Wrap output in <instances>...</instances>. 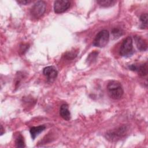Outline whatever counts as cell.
<instances>
[{"label": "cell", "mask_w": 148, "mask_h": 148, "mask_svg": "<svg viewBox=\"0 0 148 148\" xmlns=\"http://www.w3.org/2000/svg\"><path fill=\"white\" fill-rule=\"evenodd\" d=\"M107 90L110 98L114 99H120L124 94L121 83L116 80H112L108 84Z\"/></svg>", "instance_id": "cell-1"}, {"label": "cell", "mask_w": 148, "mask_h": 148, "mask_svg": "<svg viewBox=\"0 0 148 148\" xmlns=\"http://www.w3.org/2000/svg\"><path fill=\"white\" fill-rule=\"evenodd\" d=\"M119 53L123 57H130L134 54L133 40L131 36L127 37L123 40L121 45Z\"/></svg>", "instance_id": "cell-2"}, {"label": "cell", "mask_w": 148, "mask_h": 148, "mask_svg": "<svg viewBox=\"0 0 148 148\" xmlns=\"http://www.w3.org/2000/svg\"><path fill=\"white\" fill-rule=\"evenodd\" d=\"M109 40V32L106 29L99 31L95 37L92 45L98 47H105Z\"/></svg>", "instance_id": "cell-3"}, {"label": "cell", "mask_w": 148, "mask_h": 148, "mask_svg": "<svg viewBox=\"0 0 148 148\" xmlns=\"http://www.w3.org/2000/svg\"><path fill=\"white\" fill-rule=\"evenodd\" d=\"M46 9V4L43 1H37L31 8L30 13L34 18H39L45 13Z\"/></svg>", "instance_id": "cell-4"}, {"label": "cell", "mask_w": 148, "mask_h": 148, "mask_svg": "<svg viewBox=\"0 0 148 148\" xmlns=\"http://www.w3.org/2000/svg\"><path fill=\"white\" fill-rule=\"evenodd\" d=\"M71 5V2L67 0H57L54 3V10L56 13H62L67 10Z\"/></svg>", "instance_id": "cell-5"}, {"label": "cell", "mask_w": 148, "mask_h": 148, "mask_svg": "<svg viewBox=\"0 0 148 148\" xmlns=\"http://www.w3.org/2000/svg\"><path fill=\"white\" fill-rule=\"evenodd\" d=\"M43 73L46 76L47 81L49 82H53L57 76L58 72L53 66L45 67L43 70Z\"/></svg>", "instance_id": "cell-6"}, {"label": "cell", "mask_w": 148, "mask_h": 148, "mask_svg": "<svg viewBox=\"0 0 148 148\" xmlns=\"http://www.w3.org/2000/svg\"><path fill=\"white\" fill-rule=\"evenodd\" d=\"M129 69L131 71L137 72L140 76H145L147 74V63L142 64H132L129 66Z\"/></svg>", "instance_id": "cell-7"}, {"label": "cell", "mask_w": 148, "mask_h": 148, "mask_svg": "<svg viewBox=\"0 0 148 148\" xmlns=\"http://www.w3.org/2000/svg\"><path fill=\"white\" fill-rule=\"evenodd\" d=\"M126 128L125 127H119L118 129L116 130V131H112L110 133L108 134V136H109V139H110V140H116L121 136H123L124 134H125Z\"/></svg>", "instance_id": "cell-8"}, {"label": "cell", "mask_w": 148, "mask_h": 148, "mask_svg": "<svg viewBox=\"0 0 148 148\" xmlns=\"http://www.w3.org/2000/svg\"><path fill=\"white\" fill-rule=\"evenodd\" d=\"M134 40L136 44V46L138 50L141 51H144L147 50V43L145 39H143L142 37L139 36H134Z\"/></svg>", "instance_id": "cell-9"}, {"label": "cell", "mask_w": 148, "mask_h": 148, "mask_svg": "<svg viewBox=\"0 0 148 148\" xmlns=\"http://www.w3.org/2000/svg\"><path fill=\"white\" fill-rule=\"evenodd\" d=\"M60 114L61 117L66 120L68 121L71 119V113L68 109V105L66 103H64L61 105L60 109Z\"/></svg>", "instance_id": "cell-10"}, {"label": "cell", "mask_w": 148, "mask_h": 148, "mask_svg": "<svg viewBox=\"0 0 148 148\" xmlns=\"http://www.w3.org/2000/svg\"><path fill=\"white\" fill-rule=\"evenodd\" d=\"M46 128L45 125H39L37 127H32L30 128L29 132L31 134V138L33 140L35 139V138L42 131H43Z\"/></svg>", "instance_id": "cell-11"}, {"label": "cell", "mask_w": 148, "mask_h": 148, "mask_svg": "<svg viewBox=\"0 0 148 148\" xmlns=\"http://www.w3.org/2000/svg\"><path fill=\"white\" fill-rule=\"evenodd\" d=\"M97 3L102 7H110L113 6L116 1L114 0H99L97 1Z\"/></svg>", "instance_id": "cell-12"}, {"label": "cell", "mask_w": 148, "mask_h": 148, "mask_svg": "<svg viewBox=\"0 0 148 148\" xmlns=\"http://www.w3.org/2000/svg\"><path fill=\"white\" fill-rule=\"evenodd\" d=\"M15 143H16V146L17 147H24L25 146L24 140V138L21 134L18 135L16 138Z\"/></svg>", "instance_id": "cell-13"}, {"label": "cell", "mask_w": 148, "mask_h": 148, "mask_svg": "<svg viewBox=\"0 0 148 148\" xmlns=\"http://www.w3.org/2000/svg\"><path fill=\"white\" fill-rule=\"evenodd\" d=\"M98 53L97 51H93L87 57V62L89 64H91V63H92L94 61H95L98 56Z\"/></svg>", "instance_id": "cell-14"}, {"label": "cell", "mask_w": 148, "mask_h": 148, "mask_svg": "<svg viewBox=\"0 0 148 148\" xmlns=\"http://www.w3.org/2000/svg\"><path fill=\"white\" fill-rule=\"evenodd\" d=\"M112 34H113L114 38H119L120 36H121L123 34V31L118 28H114L112 31Z\"/></svg>", "instance_id": "cell-15"}, {"label": "cell", "mask_w": 148, "mask_h": 148, "mask_svg": "<svg viewBox=\"0 0 148 148\" xmlns=\"http://www.w3.org/2000/svg\"><path fill=\"white\" fill-rule=\"evenodd\" d=\"M77 55V53H76L75 51H71L66 52L65 54V58L68 60H73L74 59Z\"/></svg>", "instance_id": "cell-16"}, {"label": "cell", "mask_w": 148, "mask_h": 148, "mask_svg": "<svg viewBox=\"0 0 148 148\" xmlns=\"http://www.w3.org/2000/svg\"><path fill=\"white\" fill-rule=\"evenodd\" d=\"M140 20L142 23V25L143 27H145L147 28V13H144L142 14L140 17Z\"/></svg>", "instance_id": "cell-17"}, {"label": "cell", "mask_w": 148, "mask_h": 148, "mask_svg": "<svg viewBox=\"0 0 148 148\" xmlns=\"http://www.w3.org/2000/svg\"><path fill=\"white\" fill-rule=\"evenodd\" d=\"M32 1H30V0H21V1H17V2L21 5H27L31 2H32Z\"/></svg>", "instance_id": "cell-18"}, {"label": "cell", "mask_w": 148, "mask_h": 148, "mask_svg": "<svg viewBox=\"0 0 148 148\" xmlns=\"http://www.w3.org/2000/svg\"><path fill=\"white\" fill-rule=\"evenodd\" d=\"M1 135H2L3 134V127L2 125H1Z\"/></svg>", "instance_id": "cell-19"}]
</instances>
